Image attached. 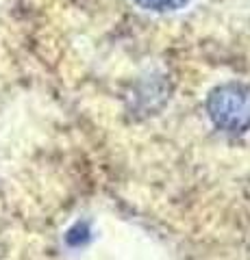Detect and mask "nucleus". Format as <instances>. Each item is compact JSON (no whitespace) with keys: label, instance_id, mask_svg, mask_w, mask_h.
<instances>
[{"label":"nucleus","instance_id":"1","mask_svg":"<svg viewBox=\"0 0 250 260\" xmlns=\"http://www.w3.org/2000/svg\"><path fill=\"white\" fill-rule=\"evenodd\" d=\"M207 115L213 126L229 135H244L250 130V85L222 83L207 98Z\"/></svg>","mask_w":250,"mask_h":260},{"label":"nucleus","instance_id":"2","mask_svg":"<svg viewBox=\"0 0 250 260\" xmlns=\"http://www.w3.org/2000/svg\"><path fill=\"white\" fill-rule=\"evenodd\" d=\"M137 7L146 11H157V13H165V11H176L185 7L189 0H133Z\"/></svg>","mask_w":250,"mask_h":260}]
</instances>
